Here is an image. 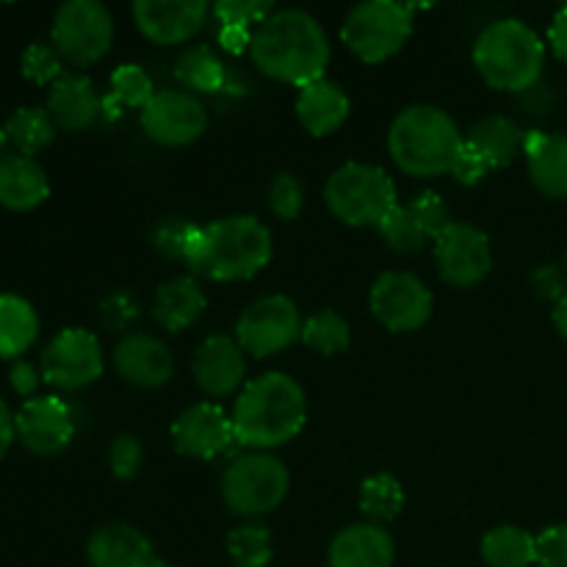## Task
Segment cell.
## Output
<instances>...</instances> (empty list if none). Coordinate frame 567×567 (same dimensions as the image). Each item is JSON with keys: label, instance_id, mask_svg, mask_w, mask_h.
<instances>
[{"label": "cell", "instance_id": "6da1fadb", "mask_svg": "<svg viewBox=\"0 0 567 567\" xmlns=\"http://www.w3.org/2000/svg\"><path fill=\"white\" fill-rule=\"evenodd\" d=\"M249 55L264 75L308 86L330 66V39L321 22L302 9H280L252 28Z\"/></svg>", "mask_w": 567, "mask_h": 567}, {"label": "cell", "instance_id": "7a4b0ae2", "mask_svg": "<svg viewBox=\"0 0 567 567\" xmlns=\"http://www.w3.org/2000/svg\"><path fill=\"white\" fill-rule=\"evenodd\" d=\"M230 419L236 443L252 452H266L286 446L302 432L308 421V399L293 377L269 371L241 388Z\"/></svg>", "mask_w": 567, "mask_h": 567}, {"label": "cell", "instance_id": "3957f363", "mask_svg": "<svg viewBox=\"0 0 567 567\" xmlns=\"http://www.w3.org/2000/svg\"><path fill=\"white\" fill-rule=\"evenodd\" d=\"M271 260V233L258 216L236 214L197 227L183 264L216 282L249 280Z\"/></svg>", "mask_w": 567, "mask_h": 567}, {"label": "cell", "instance_id": "277c9868", "mask_svg": "<svg viewBox=\"0 0 567 567\" xmlns=\"http://www.w3.org/2000/svg\"><path fill=\"white\" fill-rule=\"evenodd\" d=\"M465 136L449 111L437 105H408L388 131V153L413 177H437L452 172Z\"/></svg>", "mask_w": 567, "mask_h": 567}, {"label": "cell", "instance_id": "5b68a950", "mask_svg": "<svg viewBox=\"0 0 567 567\" xmlns=\"http://www.w3.org/2000/svg\"><path fill=\"white\" fill-rule=\"evenodd\" d=\"M474 64L498 92H526L546 66V42L518 17L491 22L474 42Z\"/></svg>", "mask_w": 567, "mask_h": 567}, {"label": "cell", "instance_id": "8992f818", "mask_svg": "<svg viewBox=\"0 0 567 567\" xmlns=\"http://www.w3.org/2000/svg\"><path fill=\"white\" fill-rule=\"evenodd\" d=\"M327 208L349 227H377L396 205V183L382 166L349 164L338 166L324 186Z\"/></svg>", "mask_w": 567, "mask_h": 567}, {"label": "cell", "instance_id": "52a82bcc", "mask_svg": "<svg viewBox=\"0 0 567 567\" xmlns=\"http://www.w3.org/2000/svg\"><path fill=\"white\" fill-rule=\"evenodd\" d=\"M291 487V474L282 460L266 452H249L230 460L221 474V498L233 515L260 518L280 507Z\"/></svg>", "mask_w": 567, "mask_h": 567}, {"label": "cell", "instance_id": "ba28073f", "mask_svg": "<svg viewBox=\"0 0 567 567\" xmlns=\"http://www.w3.org/2000/svg\"><path fill=\"white\" fill-rule=\"evenodd\" d=\"M413 33V6L396 0H363L352 6L341 25V39L360 61L380 64L391 59Z\"/></svg>", "mask_w": 567, "mask_h": 567}, {"label": "cell", "instance_id": "9c48e42d", "mask_svg": "<svg viewBox=\"0 0 567 567\" xmlns=\"http://www.w3.org/2000/svg\"><path fill=\"white\" fill-rule=\"evenodd\" d=\"M50 39L61 59L75 66H89L111 50L114 17L100 0H66L55 9Z\"/></svg>", "mask_w": 567, "mask_h": 567}, {"label": "cell", "instance_id": "30bf717a", "mask_svg": "<svg viewBox=\"0 0 567 567\" xmlns=\"http://www.w3.org/2000/svg\"><path fill=\"white\" fill-rule=\"evenodd\" d=\"M302 316L293 299L286 293H271V297L255 299L241 313L236 324V341L244 354L252 358H271L291 347L302 336Z\"/></svg>", "mask_w": 567, "mask_h": 567}, {"label": "cell", "instance_id": "8fae6325", "mask_svg": "<svg viewBox=\"0 0 567 567\" xmlns=\"http://www.w3.org/2000/svg\"><path fill=\"white\" fill-rule=\"evenodd\" d=\"M103 347L97 336L83 327H66L42 352V377L59 391L86 388L103 374Z\"/></svg>", "mask_w": 567, "mask_h": 567}, {"label": "cell", "instance_id": "7c38bea8", "mask_svg": "<svg viewBox=\"0 0 567 567\" xmlns=\"http://www.w3.org/2000/svg\"><path fill=\"white\" fill-rule=\"evenodd\" d=\"M374 319L391 332H413L432 316V291L413 271H385L369 293Z\"/></svg>", "mask_w": 567, "mask_h": 567}, {"label": "cell", "instance_id": "4fadbf2b", "mask_svg": "<svg viewBox=\"0 0 567 567\" xmlns=\"http://www.w3.org/2000/svg\"><path fill=\"white\" fill-rule=\"evenodd\" d=\"M432 244H435L441 280L452 288H474L491 275V238L480 227L468 221H452Z\"/></svg>", "mask_w": 567, "mask_h": 567}, {"label": "cell", "instance_id": "5bb4252c", "mask_svg": "<svg viewBox=\"0 0 567 567\" xmlns=\"http://www.w3.org/2000/svg\"><path fill=\"white\" fill-rule=\"evenodd\" d=\"M208 127V111L197 94L181 89H161L142 109V131L164 147L197 142Z\"/></svg>", "mask_w": 567, "mask_h": 567}, {"label": "cell", "instance_id": "9a60e30c", "mask_svg": "<svg viewBox=\"0 0 567 567\" xmlns=\"http://www.w3.org/2000/svg\"><path fill=\"white\" fill-rule=\"evenodd\" d=\"M14 432L33 454H59L75 437L72 408L59 396H33L14 413Z\"/></svg>", "mask_w": 567, "mask_h": 567}, {"label": "cell", "instance_id": "2e32d148", "mask_svg": "<svg viewBox=\"0 0 567 567\" xmlns=\"http://www.w3.org/2000/svg\"><path fill=\"white\" fill-rule=\"evenodd\" d=\"M172 443L183 457L216 460L236 443L230 413L216 402L192 404L172 424Z\"/></svg>", "mask_w": 567, "mask_h": 567}, {"label": "cell", "instance_id": "e0dca14e", "mask_svg": "<svg viewBox=\"0 0 567 567\" xmlns=\"http://www.w3.org/2000/svg\"><path fill=\"white\" fill-rule=\"evenodd\" d=\"M210 6L205 0H136L133 20L155 44H183L197 37Z\"/></svg>", "mask_w": 567, "mask_h": 567}, {"label": "cell", "instance_id": "ac0fdd59", "mask_svg": "<svg viewBox=\"0 0 567 567\" xmlns=\"http://www.w3.org/2000/svg\"><path fill=\"white\" fill-rule=\"evenodd\" d=\"M114 369L136 388H161L175 374V358L164 341L147 332H127L114 349Z\"/></svg>", "mask_w": 567, "mask_h": 567}, {"label": "cell", "instance_id": "d6986e66", "mask_svg": "<svg viewBox=\"0 0 567 567\" xmlns=\"http://www.w3.org/2000/svg\"><path fill=\"white\" fill-rule=\"evenodd\" d=\"M194 380L199 391L210 399L230 396L244 382V349L238 347L236 338L210 336L194 352Z\"/></svg>", "mask_w": 567, "mask_h": 567}, {"label": "cell", "instance_id": "ffe728a7", "mask_svg": "<svg viewBox=\"0 0 567 567\" xmlns=\"http://www.w3.org/2000/svg\"><path fill=\"white\" fill-rule=\"evenodd\" d=\"M86 559L92 567H150L158 557L142 529L114 520L89 535Z\"/></svg>", "mask_w": 567, "mask_h": 567}, {"label": "cell", "instance_id": "44dd1931", "mask_svg": "<svg viewBox=\"0 0 567 567\" xmlns=\"http://www.w3.org/2000/svg\"><path fill=\"white\" fill-rule=\"evenodd\" d=\"M330 567H393L396 543L385 526L352 524L330 543Z\"/></svg>", "mask_w": 567, "mask_h": 567}, {"label": "cell", "instance_id": "7402d4cb", "mask_svg": "<svg viewBox=\"0 0 567 567\" xmlns=\"http://www.w3.org/2000/svg\"><path fill=\"white\" fill-rule=\"evenodd\" d=\"M50 194L48 172L31 155L6 150L0 155V205L9 210H31Z\"/></svg>", "mask_w": 567, "mask_h": 567}, {"label": "cell", "instance_id": "603a6c76", "mask_svg": "<svg viewBox=\"0 0 567 567\" xmlns=\"http://www.w3.org/2000/svg\"><path fill=\"white\" fill-rule=\"evenodd\" d=\"M529 177L540 194L551 199L567 197V136L565 133L529 131L524 142Z\"/></svg>", "mask_w": 567, "mask_h": 567}, {"label": "cell", "instance_id": "cb8c5ba5", "mask_svg": "<svg viewBox=\"0 0 567 567\" xmlns=\"http://www.w3.org/2000/svg\"><path fill=\"white\" fill-rule=\"evenodd\" d=\"M103 100L94 92L92 81L81 72H64L59 81L50 86L48 114L53 116L55 127L64 131H83L100 116Z\"/></svg>", "mask_w": 567, "mask_h": 567}, {"label": "cell", "instance_id": "d4e9b609", "mask_svg": "<svg viewBox=\"0 0 567 567\" xmlns=\"http://www.w3.org/2000/svg\"><path fill=\"white\" fill-rule=\"evenodd\" d=\"M349 111H352L349 94L327 78L308 83L297 94V116L310 136L321 138L336 133L347 122Z\"/></svg>", "mask_w": 567, "mask_h": 567}, {"label": "cell", "instance_id": "484cf974", "mask_svg": "<svg viewBox=\"0 0 567 567\" xmlns=\"http://www.w3.org/2000/svg\"><path fill=\"white\" fill-rule=\"evenodd\" d=\"M205 308H208V299L199 282L192 275L175 277L155 291L153 319L161 330L183 332L205 313Z\"/></svg>", "mask_w": 567, "mask_h": 567}, {"label": "cell", "instance_id": "4316f807", "mask_svg": "<svg viewBox=\"0 0 567 567\" xmlns=\"http://www.w3.org/2000/svg\"><path fill=\"white\" fill-rule=\"evenodd\" d=\"M465 142L474 150H480L493 169H502V166L513 164L518 153H524L526 131L518 122L509 120V116L493 114L476 122L468 131V136H465Z\"/></svg>", "mask_w": 567, "mask_h": 567}, {"label": "cell", "instance_id": "83f0119b", "mask_svg": "<svg viewBox=\"0 0 567 567\" xmlns=\"http://www.w3.org/2000/svg\"><path fill=\"white\" fill-rule=\"evenodd\" d=\"M39 336V316L20 293H0V358H20Z\"/></svg>", "mask_w": 567, "mask_h": 567}, {"label": "cell", "instance_id": "f1b7e54d", "mask_svg": "<svg viewBox=\"0 0 567 567\" xmlns=\"http://www.w3.org/2000/svg\"><path fill=\"white\" fill-rule=\"evenodd\" d=\"M482 559L491 567L537 565V537L520 526H496L482 537Z\"/></svg>", "mask_w": 567, "mask_h": 567}, {"label": "cell", "instance_id": "f546056e", "mask_svg": "<svg viewBox=\"0 0 567 567\" xmlns=\"http://www.w3.org/2000/svg\"><path fill=\"white\" fill-rule=\"evenodd\" d=\"M175 78L181 86L192 89V94H214L225 89L227 72L214 50L205 48V44H194L177 55Z\"/></svg>", "mask_w": 567, "mask_h": 567}, {"label": "cell", "instance_id": "4dcf8cb0", "mask_svg": "<svg viewBox=\"0 0 567 567\" xmlns=\"http://www.w3.org/2000/svg\"><path fill=\"white\" fill-rule=\"evenodd\" d=\"M6 138L14 147V153L22 155H37L39 150L48 147L55 138V122L48 114V109H39V105H20L14 114L6 120L3 125Z\"/></svg>", "mask_w": 567, "mask_h": 567}, {"label": "cell", "instance_id": "1f68e13d", "mask_svg": "<svg viewBox=\"0 0 567 567\" xmlns=\"http://www.w3.org/2000/svg\"><path fill=\"white\" fill-rule=\"evenodd\" d=\"M360 513L369 518V524H391L404 509V487L393 474H374L360 485Z\"/></svg>", "mask_w": 567, "mask_h": 567}, {"label": "cell", "instance_id": "d6a6232c", "mask_svg": "<svg viewBox=\"0 0 567 567\" xmlns=\"http://www.w3.org/2000/svg\"><path fill=\"white\" fill-rule=\"evenodd\" d=\"M299 341L313 349V352H319L321 358H332V354L347 352L349 343H352V330H349V321L338 310L324 308L319 313L308 316Z\"/></svg>", "mask_w": 567, "mask_h": 567}, {"label": "cell", "instance_id": "836d02e7", "mask_svg": "<svg viewBox=\"0 0 567 567\" xmlns=\"http://www.w3.org/2000/svg\"><path fill=\"white\" fill-rule=\"evenodd\" d=\"M380 230L382 241L399 255H413L421 252L426 247V241H432L430 233L424 230V225L419 221V216L413 214V208L408 205H393L391 210L385 214V219L377 225Z\"/></svg>", "mask_w": 567, "mask_h": 567}, {"label": "cell", "instance_id": "e575fe53", "mask_svg": "<svg viewBox=\"0 0 567 567\" xmlns=\"http://www.w3.org/2000/svg\"><path fill=\"white\" fill-rule=\"evenodd\" d=\"M227 557L236 567H266L275 557L269 526L241 524L227 535Z\"/></svg>", "mask_w": 567, "mask_h": 567}, {"label": "cell", "instance_id": "d590c367", "mask_svg": "<svg viewBox=\"0 0 567 567\" xmlns=\"http://www.w3.org/2000/svg\"><path fill=\"white\" fill-rule=\"evenodd\" d=\"M153 78L138 64H120L111 72V94L114 103L131 105V109H144L153 100Z\"/></svg>", "mask_w": 567, "mask_h": 567}, {"label": "cell", "instance_id": "8d00e7d4", "mask_svg": "<svg viewBox=\"0 0 567 567\" xmlns=\"http://www.w3.org/2000/svg\"><path fill=\"white\" fill-rule=\"evenodd\" d=\"M20 70L28 81L39 83V86H44V83L53 86V83L64 75V59H61L59 50H55L53 44L33 42L22 50Z\"/></svg>", "mask_w": 567, "mask_h": 567}, {"label": "cell", "instance_id": "74e56055", "mask_svg": "<svg viewBox=\"0 0 567 567\" xmlns=\"http://www.w3.org/2000/svg\"><path fill=\"white\" fill-rule=\"evenodd\" d=\"M269 208L282 221L299 219V214L305 208V188L297 175H291V172L275 175V181L269 183Z\"/></svg>", "mask_w": 567, "mask_h": 567}, {"label": "cell", "instance_id": "f35d334b", "mask_svg": "<svg viewBox=\"0 0 567 567\" xmlns=\"http://www.w3.org/2000/svg\"><path fill=\"white\" fill-rule=\"evenodd\" d=\"M275 6L269 0H219L214 6V14L221 20V28H258L269 14H275Z\"/></svg>", "mask_w": 567, "mask_h": 567}, {"label": "cell", "instance_id": "ab89813d", "mask_svg": "<svg viewBox=\"0 0 567 567\" xmlns=\"http://www.w3.org/2000/svg\"><path fill=\"white\" fill-rule=\"evenodd\" d=\"M194 233H197V225H192V221L166 219L164 225H158V230L153 233V247L169 260H186Z\"/></svg>", "mask_w": 567, "mask_h": 567}, {"label": "cell", "instance_id": "60d3db41", "mask_svg": "<svg viewBox=\"0 0 567 567\" xmlns=\"http://www.w3.org/2000/svg\"><path fill=\"white\" fill-rule=\"evenodd\" d=\"M410 208L419 216V221L424 225V230L430 233L432 241H435V238L454 221L452 214H449V205L443 203V197L437 192H421L419 197H413Z\"/></svg>", "mask_w": 567, "mask_h": 567}, {"label": "cell", "instance_id": "b9f144b4", "mask_svg": "<svg viewBox=\"0 0 567 567\" xmlns=\"http://www.w3.org/2000/svg\"><path fill=\"white\" fill-rule=\"evenodd\" d=\"M144 463V452H142V443L138 437L133 435H120L114 443H111V452H109V465H111V474L116 480L127 482L142 471Z\"/></svg>", "mask_w": 567, "mask_h": 567}, {"label": "cell", "instance_id": "7bdbcfd3", "mask_svg": "<svg viewBox=\"0 0 567 567\" xmlns=\"http://www.w3.org/2000/svg\"><path fill=\"white\" fill-rule=\"evenodd\" d=\"M138 319V302L125 291H116L100 302V321L105 330L111 332H125L131 330L133 321Z\"/></svg>", "mask_w": 567, "mask_h": 567}, {"label": "cell", "instance_id": "ee69618b", "mask_svg": "<svg viewBox=\"0 0 567 567\" xmlns=\"http://www.w3.org/2000/svg\"><path fill=\"white\" fill-rule=\"evenodd\" d=\"M537 567H567V520L537 535Z\"/></svg>", "mask_w": 567, "mask_h": 567}, {"label": "cell", "instance_id": "f6af8a7d", "mask_svg": "<svg viewBox=\"0 0 567 567\" xmlns=\"http://www.w3.org/2000/svg\"><path fill=\"white\" fill-rule=\"evenodd\" d=\"M491 172H493V166L487 164L485 155H482L480 150H474L468 142H465L463 150H460L457 161H454L452 175L457 177V181L463 183V186H476V183L485 181V177L491 175Z\"/></svg>", "mask_w": 567, "mask_h": 567}, {"label": "cell", "instance_id": "bcb514c9", "mask_svg": "<svg viewBox=\"0 0 567 567\" xmlns=\"http://www.w3.org/2000/svg\"><path fill=\"white\" fill-rule=\"evenodd\" d=\"M535 288L543 299H563L565 297V277L559 275L557 266H543L540 271H535Z\"/></svg>", "mask_w": 567, "mask_h": 567}, {"label": "cell", "instance_id": "7dc6e473", "mask_svg": "<svg viewBox=\"0 0 567 567\" xmlns=\"http://www.w3.org/2000/svg\"><path fill=\"white\" fill-rule=\"evenodd\" d=\"M9 380H11V388H14L20 396H31V393L37 391V385H39L37 365L28 363V360H17V363L11 365Z\"/></svg>", "mask_w": 567, "mask_h": 567}, {"label": "cell", "instance_id": "c3c4849f", "mask_svg": "<svg viewBox=\"0 0 567 567\" xmlns=\"http://www.w3.org/2000/svg\"><path fill=\"white\" fill-rule=\"evenodd\" d=\"M548 44H551L554 55L567 64V6L554 14L551 25H548Z\"/></svg>", "mask_w": 567, "mask_h": 567}, {"label": "cell", "instance_id": "681fc988", "mask_svg": "<svg viewBox=\"0 0 567 567\" xmlns=\"http://www.w3.org/2000/svg\"><path fill=\"white\" fill-rule=\"evenodd\" d=\"M17 437L14 432V413L9 410V404L0 399V457H3L6 452H9L11 441Z\"/></svg>", "mask_w": 567, "mask_h": 567}, {"label": "cell", "instance_id": "f907efd6", "mask_svg": "<svg viewBox=\"0 0 567 567\" xmlns=\"http://www.w3.org/2000/svg\"><path fill=\"white\" fill-rule=\"evenodd\" d=\"M219 42L225 44L230 53H241V50L249 48V42H252V33L244 31V28H221Z\"/></svg>", "mask_w": 567, "mask_h": 567}, {"label": "cell", "instance_id": "816d5d0a", "mask_svg": "<svg viewBox=\"0 0 567 567\" xmlns=\"http://www.w3.org/2000/svg\"><path fill=\"white\" fill-rule=\"evenodd\" d=\"M551 319H554V330L559 332V338H563V341H567V293L559 299L557 305H554Z\"/></svg>", "mask_w": 567, "mask_h": 567}, {"label": "cell", "instance_id": "f5cc1de1", "mask_svg": "<svg viewBox=\"0 0 567 567\" xmlns=\"http://www.w3.org/2000/svg\"><path fill=\"white\" fill-rule=\"evenodd\" d=\"M150 567H175V565L164 563V559H155V563H153V565H150Z\"/></svg>", "mask_w": 567, "mask_h": 567}]
</instances>
